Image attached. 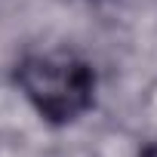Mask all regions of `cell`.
<instances>
[{
	"label": "cell",
	"instance_id": "cell-2",
	"mask_svg": "<svg viewBox=\"0 0 157 157\" xmlns=\"http://www.w3.org/2000/svg\"><path fill=\"white\" fill-rule=\"evenodd\" d=\"M142 157H157V145H148V148L142 151Z\"/></svg>",
	"mask_w": 157,
	"mask_h": 157
},
{
	"label": "cell",
	"instance_id": "cell-1",
	"mask_svg": "<svg viewBox=\"0 0 157 157\" xmlns=\"http://www.w3.org/2000/svg\"><path fill=\"white\" fill-rule=\"evenodd\" d=\"M16 80L25 99L49 123H71L90 105L96 93V74L74 56H28Z\"/></svg>",
	"mask_w": 157,
	"mask_h": 157
}]
</instances>
